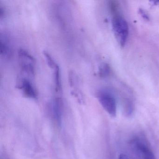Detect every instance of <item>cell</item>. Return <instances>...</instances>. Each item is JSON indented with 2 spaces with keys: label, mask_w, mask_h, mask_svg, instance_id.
<instances>
[{
  "label": "cell",
  "mask_w": 159,
  "mask_h": 159,
  "mask_svg": "<svg viewBox=\"0 0 159 159\" xmlns=\"http://www.w3.org/2000/svg\"><path fill=\"white\" fill-rule=\"evenodd\" d=\"M51 110L54 119L59 125H62L63 120V102L60 98L56 97L50 104Z\"/></svg>",
  "instance_id": "cell-6"
},
{
  "label": "cell",
  "mask_w": 159,
  "mask_h": 159,
  "mask_svg": "<svg viewBox=\"0 0 159 159\" xmlns=\"http://www.w3.org/2000/svg\"><path fill=\"white\" fill-rule=\"evenodd\" d=\"M140 12H141V14L143 16H144V18H146V19H148V16L146 14V13H145V12H144L143 11H140Z\"/></svg>",
  "instance_id": "cell-13"
},
{
  "label": "cell",
  "mask_w": 159,
  "mask_h": 159,
  "mask_svg": "<svg viewBox=\"0 0 159 159\" xmlns=\"http://www.w3.org/2000/svg\"><path fill=\"white\" fill-rule=\"evenodd\" d=\"M133 143L137 151L143 159H156L152 150L143 138L137 137L133 140Z\"/></svg>",
  "instance_id": "cell-5"
},
{
  "label": "cell",
  "mask_w": 159,
  "mask_h": 159,
  "mask_svg": "<svg viewBox=\"0 0 159 159\" xmlns=\"http://www.w3.org/2000/svg\"><path fill=\"white\" fill-rule=\"evenodd\" d=\"M119 159H129V158L126 154L121 153L119 155Z\"/></svg>",
  "instance_id": "cell-12"
},
{
  "label": "cell",
  "mask_w": 159,
  "mask_h": 159,
  "mask_svg": "<svg viewBox=\"0 0 159 159\" xmlns=\"http://www.w3.org/2000/svg\"><path fill=\"white\" fill-rule=\"evenodd\" d=\"M111 73V68L107 63H103L100 65L98 69V74L101 78L108 77Z\"/></svg>",
  "instance_id": "cell-9"
},
{
  "label": "cell",
  "mask_w": 159,
  "mask_h": 159,
  "mask_svg": "<svg viewBox=\"0 0 159 159\" xmlns=\"http://www.w3.org/2000/svg\"><path fill=\"white\" fill-rule=\"evenodd\" d=\"M97 98L104 109L111 117H116L117 102L113 94L107 89H102L98 92Z\"/></svg>",
  "instance_id": "cell-2"
},
{
  "label": "cell",
  "mask_w": 159,
  "mask_h": 159,
  "mask_svg": "<svg viewBox=\"0 0 159 159\" xmlns=\"http://www.w3.org/2000/svg\"><path fill=\"white\" fill-rule=\"evenodd\" d=\"M112 30L115 38L119 44L124 46L128 38L129 28L128 24L120 15L113 16L111 20Z\"/></svg>",
  "instance_id": "cell-1"
},
{
  "label": "cell",
  "mask_w": 159,
  "mask_h": 159,
  "mask_svg": "<svg viewBox=\"0 0 159 159\" xmlns=\"http://www.w3.org/2000/svg\"><path fill=\"white\" fill-rule=\"evenodd\" d=\"M17 87L22 91L23 94L28 98L36 99L38 93L35 86L30 80L26 77H21L17 82Z\"/></svg>",
  "instance_id": "cell-4"
},
{
  "label": "cell",
  "mask_w": 159,
  "mask_h": 159,
  "mask_svg": "<svg viewBox=\"0 0 159 159\" xmlns=\"http://www.w3.org/2000/svg\"><path fill=\"white\" fill-rule=\"evenodd\" d=\"M43 54L48 66L51 68L54 69L57 64H56L53 58L50 55V54L45 51L43 52Z\"/></svg>",
  "instance_id": "cell-10"
},
{
  "label": "cell",
  "mask_w": 159,
  "mask_h": 159,
  "mask_svg": "<svg viewBox=\"0 0 159 159\" xmlns=\"http://www.w3.org/2000/svg\"><path fill=\"white\" fill-rule=\"evenodd\" d=\"M19 66L22 71L30 77L35 74L36 61L33 56L27 51L20 49L18 52Z\"/></svg>",
  "instance_id": "cell-3"
},
{
  "label": "cell",
  "mask_w": 159,
  "mask_h": 159,
  "mask_svg": "<svg viewBox=\"0 0 159 159\" xmlns=\"http://www.w3.org/2000/svg\"><path fill=\"white\" fill-rule=\"evenodd\" d=\"M5 15V11L3 6L0 5V18L2 19Z\"/></svg>",
  "instance_id": "cell-11"
},
{
  "label": "cell",
  "mask_w": 159,
  "mask_h": 159,
  "mask_svg": "<svg viewBox=\"0 0 159 159\" xmlns=\"http://www.w3.org/2000/svg\"><path fill=\"white\" fill-rule=\"evenodd\" d=\"M54 73V87L55 92L57 93L61 92L62 90L61 85V74H60V69L59 66L57 65L55 68Z\"/></svg>",
  "instance_id": "cell-8"
},
{
  "label": "cell",
  "mask_w": 159,
  "mask_h": 159,
  "mask_svg": "<svg viewBox=\"0 0 159 159\" xmlns=\"http://www.w3.org/2000/svg\"><path fill=\"white\" fill-rule=\"evenodd\" d=\"M0 53L2 57L9 59L11 55V48L9 37L5 33L0 35Z\"/></svg>",
  "instance_id": "cell-7"
}]
</instances>
